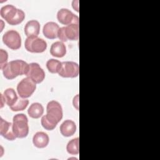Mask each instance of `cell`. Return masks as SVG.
<instances>
[{
  "label": "cell",
  "mask_w": 160,
  "mask_h": 160,
  "mask_svg": "<svg viewBox=\"0 0 160 160\" xmlns=\"http://www.w3.org/2000/svg\"><path fill=\"white\" fill-rule=\"evenodd\" d=\"M61 66V62L55 59H50L46 62L48 70L51 73H58Z\"/></svg>",
  "instance_id": "obj_22"
},
{
  "label": "cell",
  "mask_w": 160,
  "mask_h": 160,
  "mask_svg": "<svg viewBox=\"0 0 160 160\" xmlns=\"http://www.w3.org/2000/svg\"><path fill=\"white\" fill-rule=\"evenodd\" d=\"M0 134L3 138L9 141H13L17 138L13 131L12 124L2 118L0 119Z\"/></svg>",
  "instance_id": "obj_12"
},
{
  "label": "cell",
  "mask_w": 160,
  "mask_h": 160,
  "mask_svg": "<svg viewBox=\"0 0 160 160\" xmlns=\"http://www.w3.org/2000/svg\"><path fill=\"white\" fill-rule=\"evenodd\" d=\"M67 152L72 155H76L79 154V138H74L70 140L66 146Z\"/></svg>",
  "instance_id": "obj_21"
},
{
  "label": "cell",
  "mask_w": 160,
  "mask_h": 160,
  "mask_svg": "<svg viewBox=\"0 0 160 160\" xmlns=\"http://www.w3.org/2000/svg\"><path fill=\"white\" fill-rule=\"evenodd\" d=\"M12 126L16 138H24L28 136L29 133L28 119L24 114H17L13 117Z\"/></svg>",
  "instance_id": "obj_3"
},
{
  "label": "cell",
  "mask_w": 160,
  "mask_h": 160,
  "mask_svg": "<svg viewBox=\"0 0 160 160\" xmlns=\"http://www.w3.org/2000/svg\"><path fill=\"white\" fill-rule=\"evenodd\" d=\"M28 113L32 118H39L44 113V108L40 103L34 102L30 105L28 110Z\"/></svg>",
  "instance_id": "obj_18"
},
{
  "label": "cell",
  "mask_w": 160,
  "mask_h": 160,
  "mask_svg": "<svg viewBox=\"0 0 160 160\" xmlns=\"http://www.w3.org/2000/svg\"><path fill=\"white\" fill-rule=\"evenodd\" d=\"M57 19L61 24L64 25L79 24V17L66 8H61L58 11Z\"/></svg>",
  "instance_id": "obj_9"
},
{
  "label": "cell",
  "mask_w": 160,
  "mask_h": 160,
  "mask_svg": "<svg viewBox=\"0 0 160 160\" xmlns=\"http://www.w3.org/2000/svg\"><path fill=\"white\" fill-rule=\"evenodd\" d=\"M49 142V138L48 135L44 132H37L32 138V142L34 146L38 148H46Z\"/></svg>",
  "instance_id": "obj_15"
},
{
  "label": "cell",
  "mask_w": 160,
  "mask_h": 160,
  "mask_svg": "<svg viewBox=\"0 0 160 160\" xmlns=\"http://www.w3.org/2000/svg\"><path fill=\"white\" fill-rule=\"evenodd\" d=\"M29 101L28 99H24L21 98H18L17 101L11 106H10V109L12 111H19L24 110L27 106H28Z\"/></svg>",
  "instance_id": "obj_23"
},
{
  "label": "cell",
  "mask_w": 160,
  "mask_h": 160,
  "mask_svg": "<svg viewBox=\"0 0 160 160\" xmlns=\"http://www.w3.org/2000/svg\"><path fill=\"white\" fill-rule=\"evenodd\" d=\"M4 101L6 104H7L9 107L12 106L18 99L16 92L14 89L12 88H8L6 89L3 94H2Z\"/></svg>",
  "instance_id": "obj_19"
},
{
  "label": "cell",
  "mask_w": 160,
  "mask_h": 160,
  "mask_svg": "<svg viewBox=\"0 0 160 160\" xmlns=\"http://www.w3.org/2000/svg\"><path fill=\"white\" fill-rule=\"evenodd\" d=\"M39 31L40 24L37 20H30L24 26V33L28 37L38 36Z\"/></svg>",
  "instance_id": "obj_16"
},
{
  "label": "cell",
  "mask_w": 160,
  "mask_h": 160,
  "mask_svg": "<svg viewBox=\"0 0 160 160\" xmlns=\"http://www.w3.org/2000/svg\"><path fill=\"white\" fill-rule=\"evenodd\" d=\"M59 130L63 136L70 137L76 132V125L73 121L67 119L61 124Z\"/></svg>",
  "instance_id": "obj_14"
},
{
  "label": "cell",
  "mask_w": 160,
  "mask_h": 160,
  "mask_svg": "<svg viewBox=\"0 0 160 160\" xmlns=\"http://www.w3.org/2000/svg\"><path fill=\"white\" fill-rule=\"evenodd\" d=\"M2 41L5 45L12 50H16L21 46V38L15 30H9L2 36Z\"/></svg>",
  "instance_id": "obj_7"
},
{
  "label": "cell",
  "mask_w": 160,
  "mask_h": 160,
  "mask_svg": "<svg viewBox=\"0 0 160 160\" xmlns=\"http://www.w3.org/2000/svg\"><path fill=\"white\" fill-rule=\"evenodd\" d=\"M59 28L58 24L55 22H48L43 26L42 32L46 38L54 39L58 38Z\"/></svg>",
  "instance_id": "obj_13"
},
{
  "label": "cell",
  "mask_w": 160,
  "mask_h": 160,
  "mask_svg": "<svg viewBox=\"0 0 160 160\" xmlns=\"http://www.w3.org/2000/svg\"><path fill=\"white\" fill-rule=\"evenodd\" d=\"M2 70L6 79H13L18 76L26 75L29 70V64L21 59L13 60L8 62Z\"/></svg>",
  "instance_id": "obj_1"
},
{
  "label": "cell",
  "mask_w": 160,
  "mask_h": 160,
  "mask_svg": "<svg viewBox=\"0 0 160 160\" xmlns=\"http://www.w3.org/2000/svg\"><path fill=\"white\" fill-rule=\"evenodd\" d=\"M24 47L29 52L41 53L46 49L47 43L43 39L38 36H31L25 40Z\"/></svg>",
  "instance_id": "obj_5"
},
{
  "label": "cell",
  "mask_w": 160,
  "mask_h": 160,
  "mask_svg": "<svg viewBox=\"0 0 160 160\" xmlns=\"http://www.w3.org/2000/svg\"><path fill=\"white\" fill-rule=\"evenodd\" d=\"M1 16L10 25H18L21 23L25 18L24 12L16 8L12 4H7L2 6L0 11Z\"/></svg>",
  "instance_id": "obj_2"
},
{
  "label": "cell",
  "mask_w": 160,
  "mask_h": 160,
  "mask_svg": "<svg viewBox=\"0 0 160 160\" xmlns=\"http://www.w3.org/2000/svg\"><path fill=\"white\" fill-rule=\"evenodd\" d=\"M26 76L36 84H39L44 79L45 72L38 63L31 62L29 64V70Z\"/></svg>",
  "instance_id": "obj_10"
},
{
  "label": "cell",
  "mask_w": 160,
  "mask_h": 160,
  "mask_svg": "<svg viewBox=\"0 0 160 160\" xmlns=\"http://www.w3.org/2000/svg\"><path fill=\"white\" fill-rule=\"evenodd\" d=\"M79 26L78 24H71L65 27L60 28L58 34V38L61 42H66L68 40L77 41L79 39Z\"/></svg>",
  "instance_id": "obj_4"
},
{
  "label": "cell",
  "mask_w": 160,
  "mask_h": 160,
  "mask_svg": "<svg viewBox=\"0 0 160 160\" xmlns=\"http://www.w3.org/2000/svg\"><path fill=\"white\" fill-rule=\"evenodd\" d=\"M73 105L78 110L79 109V94H77L73 99Z\"/></svg>",
  "instance_id": "obj_25"
},
{
  "label": "cell",
  "mask_w": 160,
  "mask_h": 160,
  "mask_svg": "<svg viewBox=\"0 0 160 160\" xmlns=\"http://www.w3.org/2000/svg\"><path fill=\"white\" fill-rule=\"evenodd\" d=\"M42 126L48 131H52L56 127L58 122L50 118L47 114L44 115L41 120Z\"/></svg>",
  "instance_id": "obj_20"
},
{
  "label": "cell",
  "mask_w": 160,
  "mask_h": 160,
  "mask_svg": "<svg viewBox=\"0 0 160 160\" xmlns=\"http://www.w3.org/2000/svg\"><path fill=\"white\" fill-rule=\"evenodd\" d=\"M79 73V64L73 61L61 62V66L58 74L62 78H76Z\"/></svg>",
  "instance_id": "obj_8"
},
{
  "label": "cell",
  "mask_w": 160,
  "mask_h": 160,
  "mask_svg": "<svg viewBox=\"0 0 160 160\" xmlns=\"http://www.w3.org/2000/svg\"><path fill=\"white\" fill-rule=\"evenodd\" d=\"M51 54L56 58H62L66 54V48L63 42L56 41L53 42L50 48Z\"/></svg>",
  "instance_id": "obj_17"
},
{
  "label": "cell",
  "mask_w": 160,
  "mask_h": 160,
  "mask_svg": "<svg viewBox=\"0 0 160 160\" xmlns=\"http://www.w3.org/2000/svg\"><path fill=\"white\" fill-rule=\"evenodd\" d=\"M1 52V62H0V68L1 69H2V68L8 63V54L7 51L5 50L1 49H0Z\"/></svg>",
  "instance_id": "obj_24"
},
{
  "label": "cell",
  "mask_w": 160,
  "mask_h": 160,
  "mask_svg": "<svg viewBox=\"0 0 160 160\" xmlns=\"http://www.w3.org/2000/svg\"><path fill=\"white\" fill-rule=\"evenodd\" d=\"M36 89V83L28 77L23 78L17 86V91L21 98L30 97Z\"/></svg>",
  "instance_id": "obj_6"
},
{
  "label": "cell",
  "mask_w": 160,
  "mask_h": 160,
  "mask_svg": "<svg viewBox=\"0 0 160 160\" xmlns=\"http://www.w3.org/2000/svg\"><path fill=\"white\" fill-rule=\"evenodd\" d=\"M47 114L59 122L62 118V108L59 102L55 100L49 101L46 106Z\"/></svg>",
  "instance_id": "obj_11"
}]
</instances>
